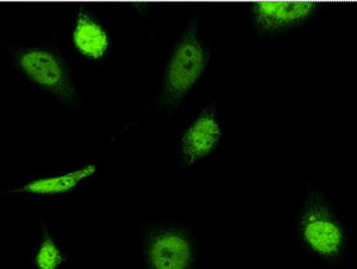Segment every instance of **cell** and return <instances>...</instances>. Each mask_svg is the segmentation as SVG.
I'll list each match as a JSON object with an SVG mask.
<instances>
[{"label": "cell", "mask_w": 357, "mask_h": 269, "mask_svg": "<svg viewBox=\"0 0 357 269\" xmlns=\"http://www.w3.org/2000/svg\"><path fill=\"white\" fill-rule=\"evenodd\" d=\"M296 222L299 241L310 255L333 267L341 263L348 250V231L340 213L321 192L306 193Z\"/></svg>", "instance_id": "cell-1"}, {"label": "cell", "mask_w": 357, "mask_h": 269, "mask_svg": "<svg viewBox=\"0 0 357 269\" xmlns=\"http://www.w3.org/2000/svg\"><path fill=\"white\" fill-rule=\"evenodd\" d=\"M210 62V52L200 33L198 21L190 22L172 50L167 63L160 105L173 114L203 78Z\"/></svg>", "instance_id": "cell-2"}, {"label": "cell", "mask_w": 357, "mask_h": 269, "mask_svg": "<svg viewBox=\"0 0 357 269\" xmlns=\"http://www.w3.org/2000/svg\"><path fill=\"white\" fill-rule=\"evenodd\" d=\"M18 70L33 85L62 102L77 99V87L65 59L47 47H26L15 53Z\"/></svg>", "instance_id": "cell-3"}, {"label": "cell", "mask_w": 357, "mask_h": 269, "mask_svg": "<svg viewBox=\"0 0 357 269\" xmlns=\"http://www.w3.org/2000/svg\"><path fill=\"white\" fill-rule=\"evenodd\" d=\"M96 163H80L60 171L36 173L17 181L0 196L13 199H63L77 193L98 176Z\"/></svg>", "instance_id": "cell-4"}, {"label": "cell", "mask_w": 357, "mask_h": 269, "mask_svg": "<svg viewBox=\"0 0 357 269\" xmlns=\"http://www.w3.org/2000/svg\"><path fill=\"white\" fill-rule=\"evenodd\" d=\"M198 260L191 233L175 224L155 225L143 241L146 269H195Z\"/></svg>", "instance_id": "cell-5"}, {"label": "cell", "mask_w": 357, "mask_h": 269, "mask_svg": "<svg viewBox=\"0 0 357 269\" xmlns=\"http://www.w3.org/2000/svg\"><path fill=\"white\" fill-rule=\"evenodd\" d=\"M223 139V125L218 111L208 107L200 112L180 134L176 163L181 171H188L218 151Z\"/></svg>", "instance_id": "cell-6"}, {"label": "cell", "mask_w": 357, "mask_h": 269, "mask_svg": "<svg viewBox=\"0 0 357 269\" xmlns=\"http://www.w3.org/2000/svg\"><path fill=\"white\" fill-rule=\"evenodd\" d=\"M319 8L317 1H255L250 17L257 35L274 36L309 21Z\"/></svg>", "instance_id": "cell-7"}, {"label": "cell", "mask_w": 357, "mask_h": 269, "mask_svg": "<svg viewBox=\"0 0 357 269\" xmlns=\"http://www.w3.org/2000/svg\"><path fill=\"white\" fill-rule=\"evenodd\" d=\"M72 38L75 49L89 60L100 61L110 53V33L105 25L86 8H80L75 13Z\"/></svg>", "instance_id": "cell-8"}, {"label": "cell", "mask_w": 357, "mask_h": 269, "mask_svg": "<svg viewBox=\"0 0 357 269\" xmlns=\"http://www.w3.org/2000/svg\"><path fill=\"white\" fill-rule=\"evenodd\" d=\"M69 256L61 242L54 236L53 230L43 225L31 254L33 269H63Z\"/></svg>", "instance_id": "cell-9"}]
</instances>
